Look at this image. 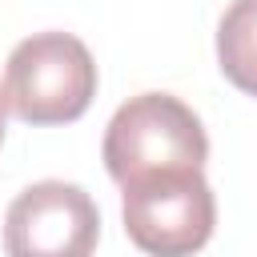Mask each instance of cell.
I'll list each match as a JSON object with an SVG mask.
<instances>
[{
	"label": "cell",
	"mask_w": 257,
	"mask_h": 257,
	"mask_svg": "<svg viewBox=\"0 0 257 257\" xmlns=\"http://www.w3.org/2000/svg\"><path fill=\"white\" fill-rule=\"evenodd\" d=\"M96 96V60L72 32H32L24 36L0 80V100L12 116L28 124L76 120Z\"/></svg>",
	"instance_id": "6da1fadb"
},
{
	"label": "cell",
	"mask_w": 257,
	"mask_h": 257,
	"mask_svg": "<svg viewBox=\"0 0 257 257\" xmlns=\"http://www.w3.org/2000/svg\"><path fill=\"white\" fill-rule=\"evenodd\" d=\"M100 157L108 177L116 185H128L145 173L201 169L209 157V137L201 116L185 100L169 92H141L112 112Z\"/></svg>",
	"instance_id": "7a4b0ae2"
},
{
	"label": "cell",
	"mask_w": 257,
	"mask_h": 257,
	"mask_svg": "<svg viewBox=\"0 0 257 257\" xmlns=\"http://www.w3.org/2000/svg\"><path fill=\"white\" fill-rule=\"evenodd\" d=\"M124 189V233L149 257H193L217 225V197L201 169L145 173Z\"/></svg>",
	"instance_id": "3957f363"
},
{
	"label": "cell",
	"mask_w": 257,
	"mask_h": 257,
	"mask_svg": "<svg viewBox=\"0 0 257 257\" xmlns=\"http://www.w3.org/2000/svg\"><path fill=\"white\" fill-rule=\"evenodd\" d=\"M96 237V201L72 181H36L4 213L8 257H92Z\"/></svg>",
	"instance_id": "277c9868"
},
{
	"label": "cell",
	"mask_w": 257,
	"mask_h": 257,
	"mask_svg": "<svg viewBox=\"0 0 257 257\" xmlns=\"http://www.w3.org/2000/svg\"><path fill=\"white\" fill-rule=\"evenodd\" d=\"M221 72L249 96H257V0H233L217 24Z\"/></svg>",
	"instance_id": "5b68a950"
},
{
	"label": "cell",
	"mask_w": 257,
	"mask_h": 257,
	"mask_svg": "<svg viewBox=\"0 0 257 257\" xmlns=\"http://www.w3.org/2000/svg\"><path fill=\"white\" fill-rule=\"evenodd\" d=\"M0 141H4V100H0Z\"/></svg>",
	"instance_id": "8992f818"
}]
</instances>
